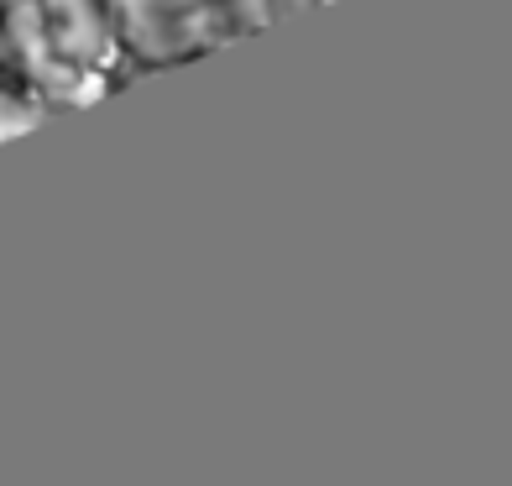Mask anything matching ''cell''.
<instances>
[{
	"mask_svg": "<svg viewBox=\"0 0 512 486\" xmlns=\"http://www.w3.org/2000/svg\"><path fill=\"white\" fill-rule=\"evenodd\" d=\"M42 121V110L32 100H21L11 95V89H0V136H21V131H32Z\"/></svg>",
	"mask_w": 512,
	"mask_h": 486,
	"instance_id": "6da1fadb",
	"label": "cell"
}]
</instances>
